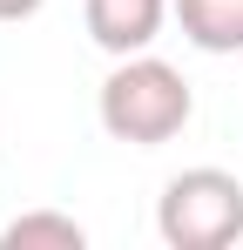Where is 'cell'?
I'll return each instance as SVG.
<instances>
[{"label":"cell","instance_id":"7a4b0ae2","mask_svg":"<svg viewBox=\"0 0 243 250\" xmlns=\"http://www.w3.org/2000/svg\"><path fill=\"white\" fill-rule=\"evenodd\" d=\"M156 230L169 250H223L243 237V176L230 169H182L162 183Z\"/></svg>","mask_w":243,"mask_h":250},{"label":"cell","instance_id":"3957f363","mask_svg":"<svg viewBox=\"0 0 243 250\" xmlns=\"http://www.w3.org/2000/svg\"><path fill=\"white\" fill-rule=\"evenodd\" d=\"M176 14V0H81L88 41L101 54H149V41L162 34V21Z\"/></svg>","mask_w":243,"mask_h":250},{"label":"cell","instance_id":"5b68a950","mask_svg":"<svg viewBox=\"0 0 243 250\" xmlns=\"http://www.w3.org/2000/svg\"><path fill=\"white\" fill-rule=\"evenodd\" d=\"M81 244H88V230L61 209H27L0 230V250H81Z\"/></svg>","mask_w":243,"mask_h":250},{"label":"cell","instance_id":"6da1fadb","mask_svg":"<svg viewBox=\"0 0 243 250\" xmlns=\"http://www.w3.org/2000/svg\"><path fill=\"white\" fill-rule=\"evenodd\" d=\"M95 115L115 142H135V149H162L176 142L189 115H196V95L182 82V68H169L156 54H122L108 68V82L95 95Z\"/></svg>","mask_w":243,"mask_h":250},{"label":"cell","instance_id":"277c9868","mask_svg":"<svg viewBox=\"0 0 243 250\" xmlns=\"http://www.w3.org/2000/svg\"><path fill=\"white\" fill-rule=\"evenodd\" d=\"M176 21L202 54H243V0H176Z\"/></svg>","mask_w":243,"mask_h":250},{"label":"cell","instance_id":"8992f818","mask_svg":"<svg viewBox=\"0 0 243 250\" xmlns=\"http://www.w3.org/2000/svg\"><path fill=\"white\" fill-rule=\"evenodd\" d=\"M47 0H0V21H34Z\"/></svg>","mask_w":243,"mask_h":250}]
</instances>
